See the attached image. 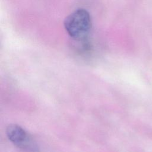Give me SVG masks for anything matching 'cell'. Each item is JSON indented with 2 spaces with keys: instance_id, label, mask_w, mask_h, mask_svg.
I'll list each match as a JSON object with an SVG mask.
<instances>
[{
  "instance_id": "6da1fadb",
  "label": "cell",
  "mask_w": 152,
  "mask_h": 152,
  "mask_svg": "<svg viewBox=\"0 0 152 152\" xmlns=\"http://www.w3.org/2000/svg\"><path fill=\"white\" fill-rule=\"evenodd\" d=\"M64 27L73 41L88 39L91 28V20L89 12L85 9H77L64 20Z\"/></svg>"
},
{
  "instance_id": "7a4b0ae2",
  "label": "cell",
  "mask_w": 152,
  "mask_h": 152,
  "mask_svg": "<svg viewBox=\"0 0 152 152\" xmlns=\"http://www.w3.org/2000/svg\"><path fill=\"white\" fill-rule=\"evenodd\" d=\"M7 137L14 145L19 148L35 151L36 146L28 134L20 126L15 124L9 125L6 129Z\"/></svg>"
}]
</instances>
